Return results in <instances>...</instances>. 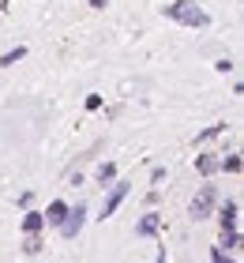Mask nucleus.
<instances>
[{"label":"nucleus","mask_w":244,"mask_h":263,"mask_svg":"<svg viewBox=\"0 0 244 263\" xmlns=\"http://www.w3.org/2000/svg\"><path fill=\"white\" fill-rule=\"evenodd\" d=\"M165 177H169L165 165H154V170H151V184H154V188H158V184H165Z\"/></svg>","instance_id":"obj_19"},{"label":"nucleus","mask_w":244,"mask_h":263,"mask_svg":"<svg viewBox=\"0 0 244 263\" xmlns=\"http://www.w3.org/2000/svg\"><path fill=\"white\" fill-rule=\"evenodd\" d=\"M211 263H240L237 256H229V252H222L218 245H211Z\"/></svg>","instance_id":"obj_17"},{"label":"nucleus","mask_w":244,"mask_h":263,"mask_svg":"<svg viewBox=\"0 0 244 263\" xmlns=\"http://www.w3.org/2000/svg\"><path fill=\"white\" fill-rule=\"evenodd\" d=\"M214 218H218V233L222 230H240V199H222L214 207Z\"/></svg>","instance_id":"obj_5"},{"label":"nucleus","mask_w":244,"mask_h":263,"mask_svg":"<svg viewBox=\"0 0 244 263\" xmlns=\"http://www.w3.org/2000/svg\"><path fill=\"white\" fill-rule=\"evenodd\" d=\"M34 199H38V196H34V188L19 192V211H30V207H34Z\"/></svg>","instance_id":"obj_20"},{"label":"nucleus","mask_w":244,"mask_h":263,"mask_svg":"<svg viewBox=\"0 0 244 263\" xmlns=\"http://www.w3.org/2000/svg\"><path fill=\"white\" fill-rule=\"evenodd\" d=\"M19 230H23V237L27 233H45V218H42V211H23V222H19Z\"/></svg>","instance_id":"obj_11"},{"label":"nucleus","mask_w":244,"mask_h":263,"mask_svg":"<svg viewBox=\"0 0 244 263\" xmlns=\"http://www.w3.org/2000/svg\"><path fill=\"white\" fill-rule=\"evenodd\" d=\"M226 132H229V121H214V124H207L203 132H199V136H195V147H207V143H214L218 136H226Z\"/></svg>","instance_id":"obj_10"},{"label":"nucleus","mask_w":244,"mask_h":263,"mask_svg":"<svg viewBox=\"0 0 244 263\" xmlns=\"http://www.w3.org/2000/svg\"><path fill=\"white\" fill-rule=\"evenodd\" d=\"M136 237L139 241H158L162 237V211H143L136 218Z\"/></svg>","instance_id":"obj_6"},{"label":"nucleus","mask_w":244,"mask_h":263,"mask_svg":"<svg viewBox=\"0 0 244 263\" xmlns=\"http://www.w3.org/2000/svg\"><path fill=\"white\" fill-rule=\"evenodd\" d=\"M162 15L169 23H180V27H192V30H207L211 27L207 8H199L195 0H169V4H162Z\"/></svg>","instance_id":"obj_1"},{"label":"nucleus","mask_w":244,"mask_h":263,"mask_svg":"<svg viewBox=\"0 0 244 263\" xmlns=\"http://www.w3.org/2000/svg\"><path fill=\"white\" fill-rule=\"evenodd\" d=\"M102 105H105V98H102V94H87V98H83V109H87V113H98Z\"/></svg>","instance_id":"obj_16"},{"label":"nucleus","mask_w":244,"mask_h":263,"mask_svg":"<svg viewBox=\"0 0 244 263\" xmlns=\"http://www.w3.org/2000/svg\"><path fill=\"white\" fill-rule=\"evenodd\" d=\"M158 199H162V196H158V188H151V192L143 196V207L146 211H158Z\"/></svg>","instance_id":"obj_21"},{"label":"nucleus","mask_w":244,"mask_h":263,"mask_svg":"<svg viewBox=\"0 0 244 263\" xmlns=\"http://www.w3.org/2000/svg\"><path fill=\"white\" fill-rule=\"evenodd\" d=\"M19 61H27V45H15V49L0 53V68H11V64H19Z\"/></svg>","instance_id":"obj_15"},{"label":"nucleus","mask_w":244,"mask_h":263,"mask_svg":"<svg viewBox=\"0 0 244 263\" xmlns=\"http://www.w3.org/2000/svg\"><path fill=\"white\" fill-rule=\"evenodd\" d=\"M214 71H222V76H233V71H237V64L229 61V57H218V61H214Z\"/></svg>","instance_id":"obj_18"},{"label":"nucleus","mask_w":244,"mask_h":263,"mask_svg":"<svg viewBox=\"0 0 244 263\" xmlns=\"http://www.w3.org/2000/svg\"><path fill=\"white\" fill-rule=\"evenodd\" d=\"M240 245H244V237H240V230H222L218 233V248H222V252H240Z\"/></svg>","instance_id":"obj_13"},{"label":"nucleus","mask_w":244,"mask_h":263,"mask_svg":"<svg viewBox=\"0 0 244 263\" xmlns=\"http://www.w3.org/2000/svg\"><path fill=\"white\" fill-rule=\"evenodd\" d=\"M154 263H169V256H165V245H158V252H154Z\"/></svg>","instance_id":"obj_22"},{"label":"nucleus","mask_w":244,"mask_h":263,"mask_svg":"<svg viewBox=\"0 0 244 263\" xmlns=\"http://www.w3.org/2000/svg\"><path fill=\"white\" fill-rule=\"evenodd\" d=\"M195 173H199L203 181L218 177V151H199L195 154Z\"/></svg>","instance_id":"obj_8"},{"label":"nucleus","mask_w":244,"mask_h":263,"mask_svg":"<svg viewBox=\"0 0 244 263\" xmlns=\"http://www.w3.org/2000/svg\"><path fill=\"white\" fill-rule=\"evenodd\" d=\"M87 218H90V207H87L83 199L68 203V214H64V222L57 226V233L64 237V241H76V237L83 233V226H87Z\"/></svg>","instance_id":"obj_3"},{"label":"nucleus","mask_w":244,"mask_h":263,"mask_svg":"<svg viewBox=\"0 0 244 263\" xmlns=\"http://www.w3.org/2000/svg\"><path fill=\"white\" fill-rule=\"evenodd\" d=\"M87 4H90V8H94V11H102V8H105V4H109V0H87Z\"/></svg>","instance_id":"obj_23"},{"label":"nucleus","mask_w":244,"mask_h":263,"mask_svg":"<svg viewBox=\"0 0 244 263\" xmlns=\"http://www.w3.org/2000/svg\"><path fill=\"white\" fill-rule=\"evenodd\" d=\"M45 248V233H27L23 237V256H42Z\"/></svg>","instance_id":"obj_14"},{"label":"nucleus","mask_w":244,"mask_h":263,"mask_svg":"<svg viewBox=\"0 0 244 263\" xmlns=\"http://www.w3.org/2000/svg\"><path fill=\"white\" fill-rule=\"evenodd\" d=\"M222 203V192H218V184H199V192L192 196L188 203V218L192 222H207V218H214V207Z\"/></svg>","instance_id":"obj_2"},{"label":"nucleus","mask_w":244,"mask_h":263,"mask_svg":"<svg viewBox=\"0 0 244 263\" xmlns=\"http://www.w3.org/2000/svg\"><path fill=\"white\" fill-rule=\"evenodd\" d=\"M128 196H132V184H128V181H120V177H117V181L105 188V199H102V214H94V218H98V222L113 218V214L120 211V203H124Z\"/></svg>","instance_id":"obj_4"},{"label":"nucleus","mask_w":244,"mask_h":263,"mask_svg":"<svg viewBox=\"0 0 244 263\" xmlns=\"http://www.w3.org/2000/svg\"><path fill=\"white\" fill-rule=\"evenodd\" d=\"M8 4H11V0H0V8H8Z\"/></svg>","instance_id":"obj_24"},{"label":"nucleus","mask_w":244,"mask_h":263,"mask_svg":"<svg viewBox=\"0 0 244 263\" xmlns=\"http://www.w3.org/2000/svg\"><path fill=\"white\" fill-rule=\"evenodd\" d=\"M117 177H120V173H117V162H102V165H98V170H94V184H98V188H102V192H105V188L113 184Z\"/></svg>","instance_id":"obj_12"},{"label":"nucleus","mask_w":244,"mask_h":263,"mask_svg":"<svg viewBox=\"0 0 244 263\" xmlns=\"http://www.w3.org/2000/svg\"><path fill=\"white\" fill-rule=\"evenodd\" d=\"M64 214H68V199H49V203H45V211H42L45 230H57V226L64 222Z\"/></svg>","instance_id":"obj_7"},{"label":"nucleus","mask_w":244,"mask_h":263,"mask_svg":"<svg viewBox=\"0 0 244 263\" xmlns=\"http://www.w3.org/2000/svg\"><path fill=\"white\" fill-rule=\"evenodd\" d=\"M244 170V158H240V151H218V173H229V177H237Z\"/></svg>","instance_id":"obj_9"}]
</instances>
